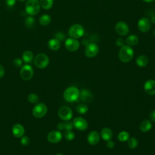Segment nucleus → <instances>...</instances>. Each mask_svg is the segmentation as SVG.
Returning <instances> with one entry per match:
<instances>
[{
	"label": "nucleus",
	"instance_id": "37998d69",
	"mask_svg": "<svg viewBox=\"0 0 155 155\" xmlns=\"http://www.w3.org/2000/svg\"><path fill=\"white\" fill-rule=\"evenodd\" d=\"M143 2H148V3H150V2H153L154 0H142Z\"/></svg>",
	"mask_w": 155,
	"mask_h": 155
},
{
	"label": "nucleus",
	"instance_id": "4468645a",
	"mask_svg": "<svg viewBox=\"0 0 155 155\" xmlns=\"http://www.w3.org/2000/svg\"><path fill=\"white\" fill-rule=\"evenodd\" d=\"M62 135L59 131H51L47 135V140L53 143L60 142L62 139Z\"/></svg>",
	"mask_w": 155,
	"mask_h": 155
},
{
	"label": "nucleus",
	"instance_id": "a878e982",
	"mask_svg": "<svg viewBox=\"0 0 155 155\" xmlns=\"http://www.w3.org/2000/svg\"><path fill=\"white\" fill-rule=\"evenodd\" d=\"M39 2H40L41 7L42 8L45 10H48L52 7L54 1L53 0H40Z\"/></svg>",
	"mask_w": 155,
	"mask_h": 155
},
{
	"label": "nucleus",
	"instance_id": "9b49d317",
	"mask_svg": "<svg viewBox=\"0 0 155 155\" xmlns=\"http://www.w3.org/2000/svg\"><path fill=\"white\" fill-rule=\"evenodd\" d=\"M73 127L78 130L84 131L88 128V123L87 120L81 117H76L73 122Z\"/></svg>",
	"mask_w": 155,
	"mask_h": 155
},
{
	"label": "nucleus",
	"instance_id": "aec40b11",
	"mask_svg": "<svg viewBox=\"0 0 155 155\" xmlns=\"http://www.w3.org/2000/svg\"><path fill=\"white\" fill-rule=\"evenodd\" d=\"M140 130L144 133L149 131L151 128H152V124L151 122L149 120L145 119L143 121H142L139 125Z\"/></svg>",
	"mask_w": 155,
	"mask_h": 155
},
{
	"label": "nucleus",
	"instance_id": "473e14b6",
	"mask_svg": "<svg viewBox=\"0 0 155 155\" xmlns=\"http://www.w3.org/2000/svg\"><path fill=\"white\" fill-rule=\"evenodd\" d=\"M65 38V36L64 33L62 32L58 31L54 34V38L58 39L59 41H64Z\"/></svg>",
	"mask_w": 155,
	"mask_h": 155
},
{
	"label": "nucleus",
	"instance_id": "0eeeda50",
	"mask_svg": "<svg viewBox=\"0 0 155 155\" xmlns=\"http://www.w3.org/2000/svg\"><path fill=\"white\" fill-rule=\"evenodd\" d=\"M58 116L62 120L67 121L72 118L73 112L70 107L67 106H63L59 109Z\"/></svg>",
	"mask_w": 155,
	"mask_h": 155
},
{
	"label": "nucleus",
	"instance_id": "a18cd8bd",
	"mask_svg": "<svg viewBox=\"0 0 155 155\" xmlns=\"http://www.w3.org/2000/svg\"><path fill=\"white\" fill-rule=\"evenodd\" d=\"M55 155H63L62 154H61V153H58V154H55Z\"/></svg>",
	"mask_w": 155,
	"mask_h": 155
},
{
	"label": "nucleus",
	"instance_id": "f257e3e1",
	"mask_svg": "<svg viewBox=\"0 0 155 155\" xmlns=\"http://www.w3.org/2000/svg\"><path fill=\"white\" fill-rule=\"evenodd\" d=\"M134 56V50L131 47L124 45L121 47L119 52V58L121 62L127 63L131 61Z\"/></svg>",
	"mask_w": 155,
	"mask_h": 155
},
{
	"label": "nucleus",
	"instance_id": "bb28decb",
	"mask_svg": "<svg viewBox=\"0 0 155 155\" xmlns=\"http://www.w3.org/2000/svg\"><path fill=\"white\" fill-rule=\"evenodd\" d=\"M76 110L78 113H79L81 114H85L88 111V107L86 104H79L77 105Z\"/></svg>",
	"mask_w": 155,
	"mask_h": 155
},
{
	"label": "nucleus",
	"instance_id": "f704fd0d",
	"mask_svg": "<svg viewBox=\"0 0 155 155\" xmlns=\"http://www.w3.org/2000/svg\"><path fill=\"white\" fill-rule=\"evenodd\" d=\"M21 143L24 146H27L30 143V139L26 136H22L21 139Z\"/></svg>",
	"mask_w": 155,
	"mask_h": 155
},
{
	"label": "nucleus",
	"instance_id": "2eb2a0df",
	"mask_svg": "<svg viewBox=\"0 0 155 155\" xmlns=\"http://www.w3.org/2000/svg\"><path fill=\"white\" fill-rule=\"evenodd\" d=\"M144 90L145 92L150 95L155 94V81L149 79L144 84Z\"/></svg>",
	"mask_w": 155,
	"mask_h": 155
},
{
	"label": "nucleus",
	"instance_id": "6e6552de",
	"mask_svg": "<svg viewBox=\"0 0 155 155\" xmlns=\"http://www.w3.org/2000/svg\"><path fill=\"white\" fill-rule=\"evenodd\" d=\"M85 54L88 58H93L97 55L99 52V47L94 42L88 43L85 48Z\"/></svg>",
	"mask_w": 155,
	"mask_h": 155
},
{
	"label": "nucleus",
	"instance_id": "5701e85b",
	"mask_svg": "<svg viewBox=\"0 0 155 155\" xmlns=\"http://www.w3.org/2000/svg\"><path fill=\"white\" fill-rule=\"evenodd\" d=\"M139 42V38L135 35H131L128 36L126 39V43L128 45L133 46L137 44Z\"/></svg>",
	"mask_w": 155,
	"mask_h": 155
},
{
	"label": "nucleus",
	"instance_id": "c9c22d12",
	"mask_svg": "<svg viewBox=\"0 0 155 155\" xmlns=\"http://www.w3.org/2000/svg\"><path fill=\"white\" fill-rule=\"evenodd\" d=\"M73 128V124L72 122L67 120L65 123V129L66 130H71Z\"/></svg>",
	"mask_w": 155,
	"mask_h": 155
},
{
	"label": "nucleus",
	"instance_id": "58836bf2",
	"mask_svg": "<svg viewBox=\"0 0 155 155\" xmlns=\"http://www.w3.org/2000/svg\"><path fill=\"white\" fill-rule=\"evenodd\" d=\"M5 2L8 6L12 7L16 3V0H5Z\"/></svg>",
	"mask_w": 155,
	"mask_h": 155
},
{
	"label": "nucleus",
	"instance_id": "7ed1b4c3",
	"mask_svg": "<svg viewBox=\"0 0 155 155\" xmlns=\"http://www.w3.org/2000/svg\"><path fill=\"white\" fill-rule=\"evenodd\" d=\"M40 8L39 0H27L25 4V11L30 16L36 15L39 12Z\"/></svg>",
	"mask_w": 155,
	"mask_h": 155
},
{
	"label": "nucleus",
	"instance_id": "6ab92c4d",
	"mask_svg": "<svg viewBox=\"0 0 155 155\" xmlns=\"http://www.w3.org/2000/svg\"><path fill=\"white\" fill-rule=\"evenodd\" d=\"M101 136L103 140L105 141L110 140L113 137V131L110 128L105 127L101 130Z\"/></svg>",
	"mask_w": 155,
	"mask_h": 155
},
{
	"label": "nucleus",
	"instance_id": "79ce46f5",
	"mask_svg": "<svg viewBox=\"0 0 155 155\" xmlns=\"http://www.w3.org/2000/svg\"><path fill=\"white\" fill-rule=\"evenodd\" d=\"M4 72H5V71H4V67L0 64V78L4 76Z\"/></svg>",
	"mask_w": 155,
	"mask_h": 155
},
{
	"label": "nucleus",
	"instance_id": "2f4dec72",
	"mask_svg": "<svg viewBox=\"0 0 155 155\" xmlns=\"http://www.w3.org/2000/svg\"><path fill=\"white\" fill-rule=\"evenodd\" d=\"M28 101L33 104H35L39 101V96L35 93H30L27 97Z\"/></svg>",
	"mask_w": 155,
	"mask_h": 155
},
{
	"label": "nucleus",
	"instance_id": "c03bdc74",
	"mask_svg": "<svg viewBox=\"0 0 155 155\" xmlns=\"http://www.w3.org/2000/svg\"><path fill=\"white\" fill-rule=\"evenodd\" d=\"M19 1H20V2H25L26 0H18Z\"/></svg>",
	"mask_w": 155,
	"mask_h": 155
},
{
	"label": "nucleus",
	"instance_id": "b1692460",
	"mask_svg": "<svg viewBox=\"0 0 155 155\" xmlns=\"http://www.w3.org/2000/svg\"><path fill=\"white\" fill-rule=\"evenodd\" d=\"M22 58L25 63H30L33 59V53L31 51L27 50L23 53Z\"/></svg>",
	"mask_w": 155,
	"mask_h": 155
},
{
	"label": "nucleus",
	"instance_id": "20e7f679",
	"mask_svg": "<svg viewBox=\"0 0 155 155\" xmlns=\"http://www.w3.org/2000/svg\"><path fill=\"white\" fill-rule=\"evenodd\" d=\"M68 34L71 38H80L84 35V28L79 24H73L69 28Z\"/></svg>",
	"mask_w": 155,
	"mask_h": 155
},
{
	"label": "nucleus",
	"instance_id": "4c0bfd02",
	"mask_svg": "<svg viewBox=\"0 0 155 155\" xmlns=\"http://www.w3.org/2000/svg\"><path fill=\"white\" fill-rule=\"evenodd\" d=\"M149 116L151 121L155 122V110H153L150 111L149 114Z\"/></svg>",
	"mask_w": 155,
	"mask_h": 155
},
{
	"label": "nucleus",
	"instance_id": "dca6fc26",
	"mask_svg": "<svg viewBox=\"0 0 155 155\" xmlns=\"http://www.w3.org/2000/svg\"><path fill=\"white\" fill-rule=\"evenodd\" d=\"M100 140V134L96 131H91L88 136H87V140L88 142L93 145H96Z\"/></svg>",
	"mask_w": 155,
	"mask_h": 155
},
{
	"label": "nucleus",
	"instance_id": "a211bd4d",
	"mask_svg": "<svg viewBox=\"0 0 155 155\" xmlns=\"http://www.w3.org/2000/svg\"><path fill=\"white\" fill-rule=\"evenodd\" d=\"M79 96L81 99L86 103L90 102L93 99V95L87 89H82L80 92Z\"/></svg>",
	"mask_w": 155,
	"mask_h": 155
},
{
	"label": "nucleus",
	"instance_id": "4be33fe9",
	"mask_svg": "<svg viewBox=\"0 0 155 155\" xmlns=\"http://www.w3.org/2000/svg\"><path fill=\"white\" fill-rule=\"evenodd\" d=\"M48 47L52 50H57L61 47V41L56 38L51 39L48 42Z\"/></svg>",
	"mask_w": 155,
	"mask_h": 155
},
{
	"label": "nucleus",
	"instance_id": "72a5a7b5",
	"mask_svg": "<svg viewBox=\"0 0 155 155\" xmlns=\"http://www.w3.org/2000/svg\"><path fill=\"white\" fill-rule=\"evenodd\" d=\"M13 64L16 67H21L22 65V60L19 58H16L13 59Z\"/></svg>",
	"mask_w": 155,
	"mask_h": 155
},
{
	"label": "nucleus",
	"instance_id": "c756f323",
	"mask_svg": "<svg viewBox=\"0 0 155 155\" xmlns=\"http://www.w3.org/2000/svg\"><path fill=\"white\" fill-rule=\"evenodd\" d=\"M129 137H130V134H128V133L125 131H121L120 133H119L117 136L118 139L121 142H125L128 140V139H129Z\"/></svg>",
	"mask_w": 155,
	"mask_h": 155
},
{
	"label": "nucleus",
	"instance_id": "393cba45",
	"mask_svg": "<svg viewBox=\"0 0 155 155\" xmlns=\"http://www.w3.org/2000/svg\"><path fill=\"white\" fill-rule=\"evenodd\" d=\"M51 18L50 17V16H49L48 15H42V16H40L39 19V24L42 25V26H46L48 25L50 22H51Z\"/></svg>",
	"mask_w": 155,
	"mask_h": 155
},
{
	"label": "nucleus",
	"instance_id": "7c9ffc66",
	"mask_svg": "<svg viewBox=\"0 0 155 155\" xmlns=\"http://www.w3.org/2000/svg\"><path fill=\"white\" fill-rule=\"evenodd\" d=\"M74 134L71 130H66L64 133V137L67 140H72L74 138Z\"/></svg>",
	"mask_w": 155,
	"mask_h": 155
},
{
	"label": "nucleus",
	"instance_id": "ea45409f",
	"mask_svg": "<svg viewBox=\"0 0 155 155\" xmlns=\"http://www.w3.org/2000/svg\"><path fill=\"white\" fill-rule=\"evenodd\" d=\"M57 128L59 130H63L65 129V123L64 122H59Z\"/></svg>",
	"mask_w": 155,
	"mask_h": 155
},
{
	"label": "nucleus",
	"instance_id": "a19ab883",
	"mask_svg": "<svg viewBox=\"0 0 155 155\" xmlns=\"http://www.w3.org/2000/svg\"><path fill=\"white\" fill-rule=\"evenodd\" d=\"M107 147L109 148H113L114 147V142L111 140H108L107 143Z\"/></svg>",
	"mask_w": 155,
	"mask_h": 155
},
{
	"label": "nucleus",
	"instance_id": "ddd939ff",
	"mask_svg": "<svg viewBox=\"0 0 155 155\" xmlns=\"http://www.w3.org/2000/svg\"><path fill=\"white\" fill-rule=\"evenodd\" d=\"M137 27L139 30L142 32L145 33L150 30L151 27V22L148 18L146 17H143L139 19L137 24Z\"/></svg>",
	"mask_w": 155,
	"mask_h": 155
},
{
	"label": "nucleus",
	"instance_id": "f3484780",
	"mask_svg": "<svg viewBox=\"0 0 155 155\" xmlns=\"http://www.w3.org/2000/svg\"><path fill=\"white\" fill-rule=\"evenodd\" d=\"M24 132L25 130L24 127L19 124H16L12 127V133L16 137H21L24 136Z\"/></svg>",
	"mask_w": 155,
	"mask_h": 155
},
{
	"label": "nucleus",
	"instance_id": "c85d7f7f",
	"mask_svg": "<svg viewBox=\"0 0 155 155\" xmlns=\"http://www.w3.org/2000/svg\"><path fill=\"white\" fill-rule=\"evenodd\" d=\"M24 22H25V25L27 28H31L34 26L35 24V20L32 17V16H29L25 18Z\"/></svg>",
	"mask_w": 155,
	"mask_h": 155
},
{
	"label": "nucleus",
	"instance_id": "412c9836",
	"mask_svg": "<svg viewBox=\"0 0 155 155\" xmlns=\"http://www.w3.org/2000/svg\"><path fill=\"white\" fill-rule=\"evenodd\" d=\"M136 62L139 67H145L148 64V59L145 55H140L136 58Z\"/></svg>",
	"mask_w": 155,
	"mask_h": 155
},
{
	"label": "nucleus",
	"instance_id": "f03ea898",
	"mask_svg": "<svg viewBox=\"0 0 155 155\" xmlns=\"http://www.w3.org/2000/svg\"><path fill=\"white\" fill-rule=\"evenodd\" d=\"M80 95L79 90L75 87L71 86L67 88L64 92V98L68 102H73L79 98Z\"/></svg>",
	"mask_w": 155,
	"mask_h": 155
},
{
	"label": "nucleus",
	"instance_id": "49530a36",
	"mask_svg": "<svg viewBox=\"0 0 155 155\" xmlns=\"http://www.w3.org/2000/svg\"><path fill=\"white\" fill-rule=\"evenodd\" d=\"M154 36H155V29H154Z\"/></svg>",
	"mask_w": 155,
	"mask_h": 155
},
{
	"label": "nucleus",
	"instance_id": "e433bc0d",
	"mask_svg": "<svg viewBox=\"0 0 155 155\" xmlns=\"http://www.w3.org/2000/svg\"><path fill=\"white\" fill-rule=\"evenodd\" d=\"M124 44H125V41L121 38H117L116 41V44L118 47H122L123 45H124Z\"/></svg>",
	"mask_w": 155,
	"mask_h": 155
},
{
	"label": "nucleus",
	"instance_id": "423d86ee",
	"mask_svg": "<svg viewBox=\"0 0 155 155\" xmlns=\"http://www.w3.org/2000/svg\"><path fill=\"white\" fill-rule=\"evenodd\" d=\"M47 112V107L44 103L37 104L33 108V115L36 118H41L45 115Z\"/></svg>",
	"mask_w": 155,
	"mask_h": 155
},
{
	"label": "nucleus",
	"instance_id": "39448f33",
	"mask_svg": "<svg viewBox=\"0 0 155 155\" xmlns=\"http://www.w3.org/2000/svg\"><path fill=\"white\" fill-rule=\"evenodd\" d=\"M34 63L38 68H44L49 64V58L45 54L39 53L35 57Z\"/></svg>",
	"mask_w": 155,
	"mask_h": 155
},
{
	"label": "nucleus",
	"instance_id": "9d476101",
	"mask_svg": "<svg viewBox=\"0 0 155 155\" xmlns=\"http://www.w3.org/2000/svg\"><path fill=\"white\" fill-rule=\"evenodd\" d=\"M80 46L79 42L75 38H69L65 40V48L70 51H76Z\"/></svg>",
	"mask_w": 155,
	"mask_h": 155
},
{
	"label": "nucleus",
	"instance_id": "f8f14e48",
	"mask_svg": "<svg viewBox=\"0 0 155 155\" xmlns=\"http://www.w3.org/2000/svg\"><path fill=\"white\" fill-rule=\"evenodd\" d=\"M115 30L117 33L120 36H124L129 33V27L127 23L123 21L118 22L115 26Z\"/></svg>",
	"mask_w": 155,
	"mask_h": 155
},
{
	"label": "nucleus",
	"instance_id": "cd10ccee",
	"mask_svg": "<svg viewBox=\"0 0 155 155\" xmlns=\"http://www.w3.org/2000/svg\"><path fill=\"white\" fill-rule=\"evenodd\" d=\"M138 145V140L134 137H132L128 139V146L130 149H134Z\"/></svg>",
	"mask_w": 155,
	"mask_h": 155
},
{
	"label": "nucleus",
	"instance_id": "1a4fd4ad",
	"mask_svg": "<svg viewBox=\"0 0 155 155\" xmlns=\"http://www.w3.org/2000/svg\"><path fill=\"white\" fill-rule=\"evenodd\" d=\"M20 75L22 79L25 81L30 80L33 75V68L28 64L22 66L20 70Z\"/></svg>",
	"mask_w": 155,
	"mask_h": 155
}]
</instances>
